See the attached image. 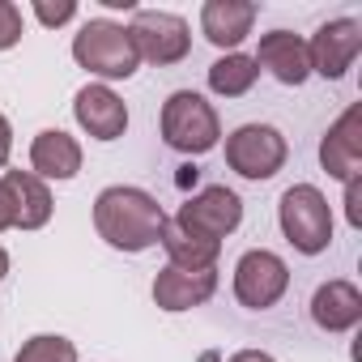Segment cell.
<instances>
[{
    "label": "cell",
    "instance_id": "1",
    "mask_svg": "<svg viewBox=\"0 0 362 362\" xmlns=\"http://www.w3.org/2000/svg\"><path fill=\"white\" fill-rule=\"evenodd\" d=\"M162 222H166V209L145 188L115 184V188H103L98 201H94V230L115 252L136 256V252L153 247L158 235H162Z\"/></svg>",
    "mask_w": 362,
    "mask_h": 362
},
{
    "label": "cell",
    "instance_id": "2",
    "mask_svg": "<svg viewBox=\"0 0 362 362\" xmlns=\"http://www.w3.org/2000/svg\"><path fill=\"white\" fill-rule=\"evenodd\" d=\"M277 222H281V235L294 252L303 256H320L328 252L332 243V205L320 188L311 184H294L281 192V205H277Z\"/></svg>",
    "mask_w": 362,
    "mask_h": 362
},
{
    "label": "cell",
    "instance_id": "3",
    "mask_svg": "<svg viewBox=\"0 0 362 362\" xmlns=\"http://www.w3.org/2000/svg\"><path fill=\"white\" fill-rule=\"evenodd\" d=\"M162 141L175 153H209L222 136L218 111L197 94V90H175L162 103Z\"/></svg>",
    "mask_w": 362,
    "mask_h": 362
},
{
    "label": "cell",
    "instance_id": "4",
    "mask_svg": "<svg viewBox=\"0 0 362 362\" xmlns=\"http://www.w3.org/2000/svg\"><path fill=\"white\" fill-rule=\"evenodd\" d=\"M73 60L81 69H90L94 77H107V81H128L136 73V52H132V39H128V26L119 22H107V18H94L77 30L73 39Z\"/></svg>",
    "mask_w": 362,
    "mask_h": 362
},
{
    "label": "cell",
    "instance_id": "5",
    "mask_svg": "<svg viewBox=\"0 0 362 362\" xmlns=\"http://www.w3.org/2000/svg\"><path fill=\"white\" fill-rule=\"evenodd\" d=\"M290 158V145L286 136L273 128V124H243L226 136V166L252 184L260 179H273Z\"/></svg>",
    "mask_w": 362,
    "mask_h": 362
},
{
    "label": "cell",
    "instance_id": "6",
    "mask_svg": "<svg viewBox=\"0 0 362 362\" xmlns=\"http://www.w3.org/2000/svg\"><path fill=\"white\" fill-rule=\"evenodd\" d=\"M128 39H132L136 60H149L158 69L179 64V60L188 56V47H192L188 22L179 18V13H162V9H136L132 26H128Z\"/></svg>",
    "mask_w": 362,
    "mask_h": 362
},
{
    "label": "cell",
    "instance_id": "7",
    "mask_svg": "<svg viewBox=\"0 0 362 362\" xmlns=\"http://www.w3.org/2000/svg\"><path fill=\"white\" fill-rule=\"evenodd\" d=\"M170 222H179V226H184L188 235H197V239L222 243L226 235L239 230V222H243V201H239V192H230L226 184H214V188H201L197 197H188Z\"/></svg>",
    "mask_w": 362,
    "mask_h": 362
},
{
    "label": "cell",
    "instance_id": "8",
    "mask_svg": "<svg viewBox=\"0 0 362 362\" xmlns=\"http://www.w3.org/2000/svg\"><path fill=\"white\" fill-rule=\"evenodd\" d=\"M290 290V269L277 252H264V247H252L239 256L235 264V298L247 307V311H269L286 298Z\"/></svg>",
    "mask_w": 362,
    "mask_h": 362
},
{
    "label": "cell",
    "instance_id": "9",
    "mask_svg": "<svg viewBox=\"0 0 362 362\" xmlns=\"http://www.w3.org/2000/svg\"><path fill=\"white\" fill-rule=\"evenodd\" d=\"M362 52V22L358 18H337V22H324L311 43H307V56H311V73H320L324 81H341L354 60Z\"/></svg>",
    "mask_w": 362,
    "mask_h": 362
},
{
    "label": "cell",
    "instance_id": "10",
    "mask_svg": "<svg viewBox=\"0 0 362 362\" xmlns=\"http://www.w3.org/2000/svg\"><path fill=\"white\" fill-rule=\"evenodd\" d=\"M320 166L341 179V184H349L354 175H362V107H345L341 119L324 132L320 141Z\"/></svg>",
    "mask_w": 362,
    "mask_h": 362
},
{
    "label": "cell",
    "instance_id": "11",
    "mask_svg": "<svg viewBox=\"0 0 362 362\" xmlns=\"http://www.w3.org/2000/svg\"><path fill=\"white\" fill-rule=\"evenodd\" d=\"M252 60H256V69H264L281 86H303L311 77L307 39L294 35V30H269V35H260V47H256Z\"/></svg>",
    "mask_w": 362,
    "mask_h": 362
},
{
    "label": "cell",
    "instance_id": "12",
    "mask_svg": "<svg viewBox=\"0 0 362 362\" xmlns=\"http://www.w3.org/2000/svg\"><path fill=\"white\" fill-rule=\"evenodd\" d=\"M218 294V269H175L166 264L153 277V303L162 311H192Z\"/></svg>",
    "mask_w": 362,
    "mask_h": 362
},
{
    "label": "cell",
    "instance_id": "13",
    "mask_svg": "<svg viewBox=\"0 0 362 362\" xmlns=\"http://www.w3.org/2000/svg\"><path fill=\"white\" fill-rule=\"evenodd\" d=\"M73 115L94 141H119L128 128V107L111 86H81L73 98Z\"/></svg>",
    "mask_w": 362,
    "mask_h": 362
},
{
    "label": "cell",
    "instance_id": "14",
    "mask_svg": "<svg viewBox=\"0 0 362 362\" xmlns=\"http://www.w3.org/2000/svg\"><path fill=\"white\" fill-rule=\"evenodd\" d=\"M5 192H9V205H13V226L18 230H43L52 222V192L47 184L35 175V170H5Z\"/></svg>",
    "mask_w": 362,
    "mask_h": 362
},
{
    "label": "cell",
    "instance_id": "15",
    "mask_svg": "<svg viewBox=\"0 0 362 362\" xmlns=\"http://www.w3.org/2000/svg\"><path fill=\"white\" fill-rule=\"evenodd\" d=\"M256 26V5L252 0H205L201 5V30L214 47L235 52Z\"/></svg>",
    "mask_w": 362,
    "mask_h": 362
},
{
    "label": "cell",
    "instance_id": "16",
    "mask_svg": "<svg viewBox=\"0 0 362 362\" xmlns=\"http://www.w3.org/2000/svg\"><path fill=\"white\" fill-rule=\"evenodd\" d=\"M311 320L324 332H349V328H358V320H362V294H358V286L341 281V277L324 281L311 294Z\"/></svg>",
    "mask_w": 362,
    "mask_h": 362
},
{
    "label": "cell",
    "instance_id": "17",
    "mask_svg": "<svg viewBox=\"0 0 362 362\" xmlns=\"http://www.w3.org/2000/svg\"><path fill=\"white\" fill-rule=\"evenodd\" d=\"M30 166H35V175L43 179V184H47V179H73L81 170L77 136H69L60 128H43L35 136V145H30Z\"/></svg>",
    "mask_w": 362,
    "mask_h": 362
},
{
    "label": "cell",
    "instance_id": "18",
    "mask_svg": "<svg viewBox=\"0 0 362 362\" xmlns=\"http://www.w3.org/2000/svg\"><path fill=\"white\" fill-rule=\"evenodd\" d=\"M158 243H162V252L170 256V264L175 269H214L218 264V252H222V243H209V239H197V235H188L179 222H162V235H158Z\"/></svg>",
    "mask_w": 362,
    "mask_h": 362
},
{
    "label": "cell",
    "instance_id": "19",
    "mask_svg": "<svg viewBox=\"0 0 362 362\" xmlns=\"http://www.w3.org/2000/svg\"><path fill=\"white\" fill-rule=\"evenodd\" d=\"M256 77H260V69H256V60L243 56V52H226L222 60L209 64V90L222 94V98H243V94L256 86Z\"/></svg>",
    "mask_w": 362,
    "mask_h": 362
},
{
    "label": "cell",
    "instance_id": "20",
    "mask_svg": "<svg viewBox=\"0 0 362 362\" xmlns=\"http://www.w3.org/2000/svg\"><path fill=\"white\" fill-rule=\"evenodd\" d=\"M13 362H77V345L60 332H39L18 349Z\"/></svg>",
    "mask_w": 362,
    "mask_h": 362
},
{
    "label": "cell",
    "instance_id": "21",
    "mask_svg": "<svg viewBox=\"0 0 362 362\" xmlns=\"http://www.w3.org/2000/svg\"><path fill=\"white\" fill-rule=\"evenodd\" d=\"M22 43V9L13 0H0V52Z\"/></svg>",
    "mask_w": 362,
    "mask_h": 362
},
{
    "label": "cell",
    "instance_id": "22",
    "mask_svg": "<svg viewBox=\"0 0 362 362\" xmlns=\"http://www.w3.org/2000/svg\"><path fill=\"white\" fill-rule=\"evenodd\" d=\"M35 18H39L43 26H64V22H73V18H77V5H73V0H60V5L35 0Z\"/></svg>",
    "mask_w": 362,
    "mask_h": 362
},
{
    "label": "cell",
    "instance_id": "23",
    "mask_svg": "<svg viewBox=\"0 0 362 362\" xmlns=\"http://www.w3.org/2000/svg\"><path fill=\"white\" fill-rule=\"evenodd\" d=\"M345 218L354 230H362V175H354L345 184Z\"/></svg>",
    "mask_w": 362,
    "mask_h": 362
},
{
    "label": "cell",
    "instance_id": "24",
    "mask_svg": "<svg viewBox=\"0 0 362 362\" xmlns=\"http://www.w3.org/2000/svg\"><path fill=\"white\" fill-rule=\"evenodd\" d=\"M9 153H13V128H9L5 111H0V166L9 162Z\"/></svg>",
    "mask_w": 362,
    "mask_h": 362
},
{
    "label": "cell",
    "instance_id": "25",
    "mask_svg": "<svg viewBox=\"0 0 362 362\" xmlns=\"http://www.w3.org/2000/svg\"><path fill=\"white\" fill-rule=\"evenodd\" d=\"M226 362H277V358L264 354V349H239V354H230Z\"/></svg>",
    "mask_w": 362,
    "mask_h": 362
},
{
    "label": "cell",
    "instance_id": "26",
    "mask_svg": "<svg viewBox=\"0 0 362 362\" xmlns=\"http://www.w3.org/2000/svg\"><path fill=\"white\" fill-rule=\"evenodd\" d=\"M9 226H13V205H9L5 184H0V230H9Z\"/></svg>",
    "mask_w": 362,
    "mask_h": 362
},
{
    "label": "cell",
    "instance_id": "27",
    "mask_svg": "<svg viewBox=\"0 0 362 362\" xmlns=\"http://www.w3.org/2000/svg\"><path fill=\"white\" fill-rule=\"evenodd\" d=\"M5 277H9V252L0 247V281H5Z\"/></svg>",
    "mask_w": 362,
    "mask_h": 362
}]
</instances>
